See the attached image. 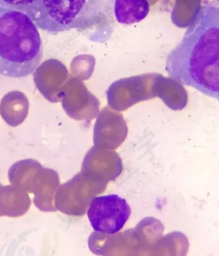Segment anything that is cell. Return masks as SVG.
I'll return each instance as SVG.
<instances>
[{"label": "cell", "mask_w": 219, "mask_h": 256, "mask_svg": "<svg viewBox=\"0 0 219 256\" xmlns=\"http://www.w3.org/2000/svg\"><path fill=\"white\" fill-rule=\"evenodd\" d=\"M31 206L28 192L13 185L0 188V212L3 216L16 218L26 214Z\"/></svg>", "instance_id": "cell-5"}, {"label": "cell", "mask_w": 219, "mask_h": 256, "mask_svg": "<svg viewBox=\"0 0 219 256\" xmlns=\"http://www.w3.org/2000/svg\"><path fill=\"white\" fill-rule=\"evenodd\" d=\"M150 10L148 0H115L114 12L119 24H132L146 19Z\"/></svg>", "instance_id": "cell-6"}, {"label": "cell", "mask_w": 219, "mask_h": 256, "mask_svg": "<svg viewBox=\"0 0 219 256\" xmlns=\"http://www.w3.org/2000/svg\"><path fill=\"white\" fill-rule=\"evenodd\" d=\"M169 78L219 102V6L203 2L167 56Z\"/></svg>", "instance_id": "cell-1"}, {"label": "cell", "mask_w": 219, "mask_h": 256, "mask_svg": "<svg viewBox=\"0 0 219 256\" xmlns=\"http://www.w3.org/2000/svg\"><path fill=\"white\" fill-rule=\"evenodd\" d=\"M36 1L37 0H0V8H15L20 10Z\"/></svg>", "instance_id": "cell-9"}, {"label": "cell", "mask_w": 219, "mask_h": 256, "mask_svg": "<svg viewBox=\"0 0 219 256\" xmlns=\"http://www.w3.org/2000/svg\"><path fill=\"white\" fill-rule=\"evenodd\" d=\"M1 187H2L1 184L0 183V188H1ZM0 216H3V214H1V212H0Z\"/></svg>", "instance_id": "cell-10"}, {"label": "cell", "mask_w": 219, "mask_h": 256, "mask_svg": "<svg viewBox=\"0 0 219 256\" xmlns=\"http://www.w3.org/2000/svg\"><path fill=\"white\" fill-rule=\"evenodd\" d=\"M41 168L39 162L35 160H19L9 169V181L11 184L21 188L27 192H32L35 176Z\"/></svg>", "instance_id": "cell-7"}, {"label": "cell", "mask_w": 219, "mask_h": 256, "mask_svg": "<svg viewBox=\"0 0 219 256\" xmlns=\"http://www.w3.org/2000/svg\"><path fill=\"white\" fill-rule=\"evenodd\" d=\"M215 1H216V2H218V3H219V0H215Z\"/></svg>", "instance_id": "cell-11"}, {"label": "cell", "mask_w": 219, "mask_h": 256, "mask_svg": "<svg viewBox=\"0 0 219 256\" xmlns=\"http://www.w3.org/2000/svg\"><path fill=\"white\" fill-rule=\"evenodd\" d=\"M37 26L25 13L0 8V76L19 78L30 76L42 58Z\"/></svg>", "instance_id": "cell-2"}, {"label": "cell", "mask_w": 219, "mask_h": 256, "mask_svg": "<svg viewBox=\"0 0 219 256\" xmlns=\"http://www.w3.org/2000/svg\"><path fill=\"white\" fill-rule=\"evenodd\" d=\"M131 212L125 198L110 194L94 197L90 202L87 216L95 232L115 234L123 230Z\"/></svg>", "instance_id": "cell-4"}, {"label": "cell", "mask_w": 219, "mask_h": 256, "mask_svg": "<svg viewBox=\"0 0 219 256\" xmlns=\"http://www.w3.org/2000/svg\"><path fill=\"white\" fill-rule=\"evenodd\" d=\"M55 184V175L49 169H40L33 182L32 194H34L33 202L37 208L42 212L52 210V188Z\"/></svg>", "instance_id": "cell-8"}, {"label": "cell", "mask_w": 219, "mask_h": 256, "mask_svg": "<svg viewBox=\"0 0 219 256\" xmlns=\"http://www.w3.org/2000/svg\"><path fill=\"white\" fill-rule=\"evenodd\" d=\"M20 11L38 28L51 34L89 28L99 18L92 0H37Z\"/></svg>", "instance_id": "cell-3"}]
</instances>
